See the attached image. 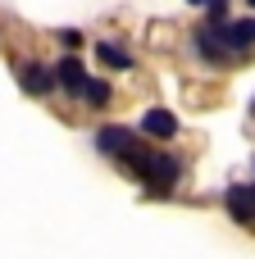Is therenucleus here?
<instances>
[{
	"label": "nucleus",
	"mask_w": 255,
	"mask_h": 259,
	"mask_svg": "<svg viewBox=\"0 0 255 259\" xmlns=\"http://www.w3.org/2000/svg\"><path fill=\"white\" fill-rule=\"evenodd\" d=\"M96 146H100L105 155L123 159V164H128V168L141 178V164H146V155H151V150H146V146H141V141H137L128 127H100V132H96Z\"/></svg>",
	"instance_id": "1"
},
{
	"label": "nucleus",
	"mask_w": 255,
	"mask_h": 259,
	"mask_svg": "<svg viewBox=\"0 0 255 259\" xmlns=\"http://www.w3.org/2000/svg\"><path fill=\"white\" fill-rule=\"evenodd\" d=\"M178 173H183V164H178L173 155H146V164H141V178H146L151 187H160V191H169V187L178 182Z\"/></svg>",
	"instance_id": "2"
},
{
	"label": "nucleus",
	"mask_w": 255,
	"mask_h": 259,
	"mask_svg": "<svg viewBox=\"0 0 255 259\" xmlns=\"http://www.w3.org/2000/svg\"><path fill=\"white\" fill-rule=\"evenodd\" d=\"M214 36H219V46H224L228 55H237V50H251V46H255V18H242V23H224Z\"/></svg>",
	"instance_id": "3"
},
{
	"label": "nucleus",
	"mask_w": 255,
	"mask_h": 259,
	"mask_svg": "<svg viewBox=\"0 0 255 259\" xmlns=\"http://www.w3.org/2000/svg\"><path fill=\"white\" fill-rule=\"evenodd\" d=\"M55 82H59L64 91H73V96L87 87V68L78 64V55H68V59H59V64H55Z\"/></svg>",
	"instance_id": "4"
},
{
	"label": "nucleus",
	"mask_w": 255,
	"mask_h": 259,
	"mask_svg": "<svg viewBox=\"0 0 255 259\" xmlns=\"http://www.w3.org/2000/svg\"><path fill=\"white\" fill-rule=\"evenodd\" d=\"M141 132H146V137H173V132H178V118H173L169 109H146V114H141Z\"/></svg>",
	"instance_id": "5"
},
{
	"label": "nucleus",
	"mask_w": 255,
	"mask_h": 259,
	"mask_svg": "<svg viewBox=\"0 0 255 259\" xmlns=\"http://www.w3.org/2000/svg\"><path fill=\"white\" fill-rule=\"evenodd\" d=\"M18 82H23V91H32V96H41V91L55 87V77H50L46 68H37V64H18Z\"/></svg>",
	"instance_id": "6"
},
{
	"label": "nucleus",
	"mask_w": 255,
	"mask_h": 259,
	"mask_svg": "<svg viewBox=\"0 0 255 259\" xmlns=\"http://www.w3.org/2000/svg\"><path fill=\"white\" fill-rule=\"evenodd\" d=\"M96 59L110 64V68H132V55H128L123 46H114V41H100V46H96Z\"/></svg>",
	"instance_id": "7"
},
{
	"label": "nucleus",
	"mask_w": 255,
	"mask_h": 259,
	"mask_svg": "<svg viewBox=\"0 0 255 259\" xmlns=\"http://www.w3.org/2000/svg\"><path fill=\"white\" fill-rule=\"evenodd\" d=\"M196 46H201V55H205V59H214V64H224V59H228V50L219 46V36H214L210 27H205V32H196Z\"/></svg>",
	"instance_id": "8"
},
{
	"label": "nucleus",
	"mask_w": 255,
	"mask_h": 259,
	"mask_svg": "<svg viewBox=\"0 0 255 259\" xmlns=\"http://www.w3.org/2000/svg\"><path fill=\"white\" fill-rule=\"evenodd\" d=\"M87 105H110V82H100V77H87V87L78 91Z\"/></svg>",
	"instance_id": "9"
},
{
	"label": "nucleus",
	"mask_w": 255,
	"mask_h": 259,
	"mask_svg": "<svg viewBox=\"0 0 255 259\" xmlns=\"http://www.w3.org/2000/svg\"><path fill=\"white\" fill-rule=\"evenodd\" d=\"M228 209H233V219H251V205H246V187H228Z\"/></svg>",
	"instance_id": "10"
},
{
	"label": "nucleus",
	"mask_w": 255,
	"mask_h": 259,
	"mask_svg": "<svg viewBox=\"0 0 255 259\" xmlns=\"http://www.w3.org/2000/svg\"><path fill=\"white\" fill-rule=\"evenodd\" d=\"M246 205H251V219H255V187H246Z\"/></svg>",
	"instance_id": "11"
},
{
	"label": "nucleus",
	"mask_w": 255,
	"mask_h": 259,
	"mask_svg": "<svg viewBox=\"0 0 255 259\" xmlns=\"http://www.w3.org/2000/svg\"><path fill=\"white\" fill-rule=\"evenodd\" d=\"M187 5H210V0H187Z\"/></svg>",
	"instance_id": "12"
},
{
	"label": "nucleus",
	"mask_w": 255,
	"mask_h": 259,
	"mask_svg": "<svg viewBox=\"0 0 255 259\" xmlns=\"http://www.w3.org/2000/svg\"><path fill=\"white\" fill-rule=\"evenodd\" d=\"M251 5H255V0H251Z\"/></svg>",
	"instance_id": "13"
}]
</instances>
